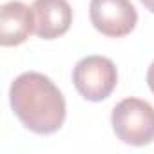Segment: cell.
<instances>
[{"instance_id":"6da1fadb","label":"cell","mask_w":154,"mask_h":154,"mask_svg":"<svg viewBox=\"0 0 154 154\" xmlns=\"http://www.w3.org/2000/svg\"><path fill=\"white\" fill-rule=\"evenodd\" d=\"M9 102L17 118L35 134H53L65 122V98L49 76L22 72L9 87Z\"/></svg>"},{"instance_id":"3957f363","label":"cell","mask_w":154,"mask_h":154,"mask_svg":"<svg viewBox=\"0 0 154 154\" xmlns=\"http://www.w3.org/2000/svg\"><path fill=\"white\" fill-rule=\"evenodd\" d=\"M72 84L85 100L102 102L111 96L118 84L116 65L107 56H85L72 69Z\"/></svg>"},{"instance_id":"52a82bcc","label":"cell","mask_w":154,"mask_h":154,"mask_svg":"<svg viewBox=\"0 0 154 154\" xmlns=\"http://www.w3.org/2000/svg\"><path fill=\"white\" fill-rule=\"evenodd\" d=\"M147 84H149V89H150L152 94H154V62L150 63V67H149V71H147Z\"/></svg>"},{"instance_id":"8992f818","label":"cell","mask_w":154,"mask_h":154,"mask_svg":"<svg viewBox=\"0 0 154 154\" xmlns=\"http://www.w3.org/2000/svg\"><path fill=\"white\" fill-rule=\"evenodd\" d=\"M35 33L33 8L20 0H9L0 9V44L4 47L24 44Z\"/></svg>"},{"instance_id":"277c9868","label":"cell","mask_w":154,"mask_h":154,"mask_svg":"<svg viewBox=\"0 0 154 154\" xmlns=\"http://www.w3.org/2000/svg\"><path fill=\"white\" fill-rule=\"evenodd\" d=\"M89 17L94 29L111 38L129 35L138 22V13L131 0H91Z\"/></svg>"},{"instance_id":"5b68a950","label":"cell","mask_w":154,"mask_h":154,"mask_svg":"<svg viewBox=\"0 0 154 154\" xmlns=\"http://www.w3.org/2000/svg\"><path fill=\"white\" fill-rule=\"evenodd\" d=\"M35 33L44 40L65 35L72 22V9L67 0H35L33 2Z\"/></svg>"},{"instance_id":"7a4b0ae2","label":"cell","mask_w":154,"mask_h":154,"mask_svg":"<svg viewBox=\"0 0 154 154\" xmlns=\"http://www.w3.org/2000/svg\"><path fill=\"white\" fill-rule=\"evenodd\" d=\"M111 123L116 138L127 145L143 147L154 140V107L145 100L125 98L116 103Z\"/></svg>"},{"instance_id":"ba28073f","label":"cell","mask_w":154,"mask_h":154,"mask_svg":"<svg viewBox=\"0 0 154 154\" xmlns=\"http://www.w3.org/2000/svg\"><path fill=\"white\" fill-rule=\"evenodd\" d=\"M140 2L145 6V9H149L150 13H154V0H140Z\"/></svg>"}]
</instances>
